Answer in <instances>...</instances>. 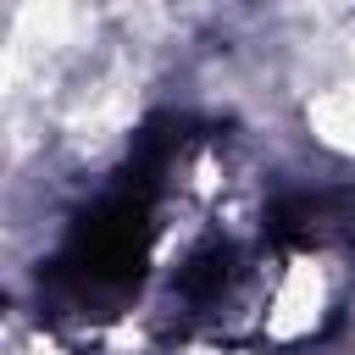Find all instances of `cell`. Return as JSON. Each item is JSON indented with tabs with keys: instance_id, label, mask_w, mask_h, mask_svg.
Here are the masks:
<instances>
[{
	"instance_id": "1",
	"label": "cell",
	"mask_w": 355,
	"mask_h": 355,
	"mask_svg": "<svg viewBox=\"0 0 355 355\" xmlns=\"http://www.w3.org/2000/svg\"><path fill=\"white\" fill-rule=\"evenodd\" d=\"M150 239H155V189L133 183L122 172L116 189H105L67 233L61 255H55V283L72 294H122L144 277L150 261Z\"/></svg>"
}]
</instances>
